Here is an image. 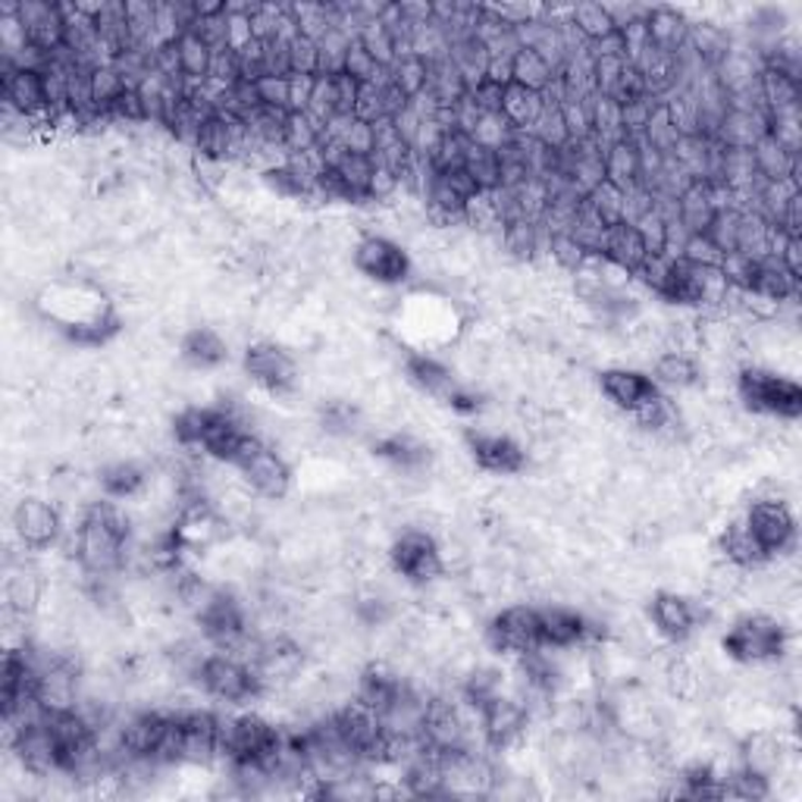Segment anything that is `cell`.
Returning a JSON list of instances; mask_svg holds the SVG:
<instances>
[{"instance_id": "obj_1", "label": "cell", "mask_w": 802, "mask_h": 802, "mask_svg": "<svg viewBox=\"0 0 802 802\" xmlns=\"http://www.w3.org/2000/svg\"><path fill=\"white\" fill-rule=\"evenodd\" d=\"M797 627L775 608H746L727 618L721 630V655L737 668H768L793 655Z\"/></svg>"}, {"instance_id": "obj_2", "label": "cell", "mask_w": 802, "mask_h": 802, "mask_svg": "<svg viewBox=\"0 0 802 802\" xmlns=\"http://www.w3.org/2000/svg\"><path fill=\"white\" fill-rule=\"evenodd\" d=\"M730 392L746 417L777 426L800 424L802 386L797 382V376L787 370H775L765 364H743L733 374Z\"/></svg>"}, {"instance_id": "obj_3", "label": "cell", "mask_w": 802, "mask_h": 802, "mask_svg": "<svg viewBox=\"0 0 802 802\" xmlns=\"http://www.w3.org/2000/svg\"><path fill=\"white\" fill-rule=\"evenodd\" d=\"M239 370L257 392L274 401L299 399L304 389V370L292 345L274 336H254L242 349Z\"/></svg>"}, {"instance_id": "obj_4", "label": "cell", "mask_w": 802, "mask_h": 802, "mask_svg": "<svg viewBox=\"0 0 802 802\" xmlns=\"http://www.w3.org/2000/svg\"><path fill=\"white\" fill-rule=\"evenodd\" d=\"M195 686L200 696L220 708H254L267 696L264 680L257 677L254 665L232 652L214 649L200 665Z\"/></svg>"}, {"instance_id": "obj_5", "label": "cell", "mask_w": 802, "mask_h": 802, "mask_svg": "<svg viewBox=\"0 0 802 802\" xmlns=\"http://www.w3.org/2000/svg\"><path fill=\"white\" fill-rule=\"evenodd\" d=\"M479 643H483V649H489L496 658H505V661H514L521 655L543 649L536 602L514 599L493 608L483 621Z\"/></svg>"}, {"instance_id": "obj_6", "label": "cell", "mask_w": 802, "mask_h": 802, "mask_svg": "<svg viewBox=\"0 0 802 802\" xmlns=\"http://www.w3.org/2000/svg\"><path fill=\"white\" fill-rule=\"evenodd\" d=\"M740 514H743V524L752 533V539L768 555V561L797 558L800 521H797L793 501L775 499V496H750Z\"/></svg>"}, {"instance_id": "obj_7", "label": "cell", "mask_w": 802, "mask_h": 802, "mask_svg": "<svg viewBox=\"0 0 802 802\" xmlns=\"http://www.w3.org/2000/svg\"><path fill=\"white\" fill-rule=\"evenodd\" d=\"M386 564L389 571L408 583L411 590H424L446 574L442 551H439V536L424 526H401L392 533L386 546Z\"/></svg>"}, {"instance_id": "obj_8", "label": "cell", "mask_w": 802, "mask_h": 802, "mask_svg": "<svg viewBox=\"0 0 802 802\" xmlns=\"http://www.w3.org/2000/svg\"><path fill=\"white\" fill-rule=\"evenodd\" d=\"M351 270L376 289H401L414 282V254L399 239L364 232L351 245Z\"/></svg>"}, {"instance_id": "obj_9", "label": "cell", "mask_w": 802, "mask_h": 802, "mask_svg": "<svg viewBox=\"0 0 802 802\" xmlns=\"http://www.w3.org/2000/svg\"><path fill=\"white\" fill-rule=\"evenodd\" d=\"M464 451L474 471L486 476H524L530 471V451L526 439H521L511 429H489V426H467L464 436Z\"/></svg>"}, {"instance_id": "obj_10", "label": "cell", "mask_w": 802, "mask_h": 802, "mask_svg": "<svg viewBox=\"0 0 802 802\" xmlns=\"http://www.w3.org/2000/svg\"><path fill=\"white\" fill-rule=\"evenodd\" d=\"M232 471L254 499L289 501L295 493V464L267 439H257Z\"/></svg>"}, {"instance_id": "obj_11", "label": "cell", "mask_w": 802, "mask_h": 802, "mask_svg": "<svg viewBox=\"0 0 802 802\" xmlns=\"http://www.w3.org/2000/svg\"><path fill=\"white\" fill-rule=\"evenodd\" d=\"M10 533L28 551H53L66 533V514L45 493H23L10 505Z\"/></svg>"}, {"instance_id": "obj_12", "label": "cell", "mask_w": 802, "mask_h": 802, "mask_svg": "<svg viewBox=\"0 0 802 802\" xmlns=\"http://www.w3.org/2000/svg\"><path fill=\"white\" fill-rule=\"evenodd\" d=\"M646 621L665 646H690L702 633L693 593H683L675 586L652 590L646 602Z\"/></svg>"}, {"instance_id": "obj_13", "label": "cell", "mask_w": 802, "mask_h": 802, "mask_svg": "<svg viewBox=\"0 0 802 802\" xmlns=\"http://www.w3.org/2000/svg\"><path fill=\"white\" fill-rule=\"evenodd\" d=\"M596 396H599L615 414L636 417L646 411L652 401L661 396L658 382L652 379L646 367H630V364H605L596 374Z\"/></svg>"}, {"instance_id": "obj_14", "label": "cell", "mask_w": 802, "mask_h": 802, "mask_svg": "<svg viewBox=\"0 0 802 802\" xmlns=\"http://www.w3.org/2000/svg\"><path fill=\"white\" fill-rule=\"evenodd\" d=\"M175 361L198 376L220 374L232 361V342L223 336V329L217 324L198 320L192 324L175 342Z\"/></svg>"}, {"instance_id": "obj_15", "label": "cell", "mask_w": 802, "mask_h": 802, "mask_svg": "<svg viewBox=\"0 0 802 802\" xmlns=\"http://www.w3.org/2000/svg\"><path fill=\"white\" fill-rule=\"evenodd\" d=\"M16 16L23 23L28 45L38 50H57L66 38V3H48V0H20Z\"/></svg>"}, {"instance_id": "obj_16", "label": "cell", "mask_w": 802, "mask_h": 802, "mask_svg": "<svg viewBox=\"0 0 802 802\" xmlns=\"http://www.w3.org/2000/svg\"><path fill=\"white\" fill-rule=\"evenodd\" d=\"M800 282L797 276L790 274L780 257L775 254H765L758 260H752V274L750 282H746V292L755 295V299L768 301V304H790V301H800Z\"/></svg>"}, {"instance_id": "obj_17", "label": "cell", "mask_w": 802, "mask_h": 802, "mask_svg": "<svg viewBox=\"0 0 802 802\" xmlns=\"http://www.w3.org/2000/svg\"><path fill=\"white\" fill-rule=\"evenodd\" d=\"M715 551H718L721 561L740 568V571H758V568L771 564L768 555L762 551V546L752 539V533L743 524V514L727 518L725 526L715 533Z\"/></svg>"}, {"instance_id": "obj_18", "label": "cell", "mask_w": 802, "mask_h": 802, "mask_svg": "<svg viewBox=\"0 0 802 802\" xmlns=\"http://www.w3.org/2000/svg\"><path fill=\"white\" fill-rule=\"evenodd\" d=\"M649 376L658 382V389L668 392V396H683V392L702 389V364L696 354L661 351L658 357H652Z\"/></svg>"}, {"instance_id": "obj_19", "label": "cell", "mask_w": 802, "mask_h": 802, "mask_svg": "<svg viewBox=\"0 0 802 802\" xmlns=\"http://www.w3.org/2000/svg\"><path fill=\"white\" fill-rule=\"evenodd\" d=\"M718 210L721 207H718V195H715L712 182H690L683 189V195L677 198V220L690 235L705 232Z\"/></svg>"}, {"instance_id": "obj_20", "label": "cell", "mask_w": 802, "mask_h": 802, "mask_svg": "<svg viewBox=\"0 0 802 802\" xmlns=\"http://www.w3.org/2000/svg\"><path fill=\"white\" fill-rule=\"evenodd\" d=\"M646 32H649L652 48L665 50V53H677L686 48L690 38V16L677 7H649L646 13Z\"/></svg>"}, {"instance_id": "obj_21", "label": "cell", "mask_w": 802, "mask_h": 802, "mask_svg": "<svg viewBox=\"0 0 802 802\" xmlns=\"http://www.w3.org/2000/svg\"><path fill=\"white\" fill-rule=\"evenodd\" d=\"M599 254L630 276L636 274L643 267V260L649 257V251H646V245H643V239H640V232H636L633 223L608 226Z\"/></svg>"}, {"instance_id": "obj_22", "label": "cell", "mask_w": 802, "mask_h": 802, "mask_svg": "<svg viewBox=\"0 0 802 802\" xmlns=\"http://www.w3.org/2000/svg\"><path fill=\"white\" fill-rule=\"evenodd\" d=\"M752 163H755V175L762 182H800V154H790L787 148H780L771 135H762L755 145L750 148Z\"/></svg>"}, {"instance_id": "obj_23", "label": "cell", "mask_w": 802, "mask_h": 802, "mask_svg": "<svg viewBox=\"0 0 802 802\" xmlns=\"http://www.w3.org/2000/svg\"><path fill=\"white\" fill-rule=\"evenodd\" d=\"M605 182L618 185V189H630L640 185V173H643V150L636 138H618L611 142L605 154Z\"/></svg>"}, {"instance_id": "obj_24", "label": "cell", "mask_w": 802, "mask_h": 802, "mask_svg": "<svg viewBox=\"0 0 802 802\" xmlns=\"http://www.w3.org/2000/svg\"><path fill=\"white\" fill-rule=\"evenodd\" d=\"M558 78V70L551 66L549 60L536 50L521 48L511 60V85H521V88H530V92H549Z\"/></svg>"}, {"instance_id": "obj_25", "label": "cell", "mask_w": 802, "mask_h": 802, "mask_svg": "<svg viewBox=\"0 0 802 802\" xmlns=\"http://www.w3.org/2000/svg\"><path fill=\"white\" fill-rule=\"evenodd\" d=\"M449 60L454 63V70L461 73V78L467 82V88H474L489 75V48L476 35L451 41Z\"/></svg>"}, {"instance_id": "obj_26", "label": "cell", "mask_w": 802, "mask_h": 802, "mask_svg": "<svg viewBox=\"0 0 802 802\" xmlns=\"http://www.w3.org/2000/svg\"><path fill=\"white\" fill-rule=\"evenodd\" d=\"M546 100L539 92H530V88H521V85H505V95H501V117L508 123L514 125L518 132H526L530 125L539 120Z\"/></svg>"}, {"instance_id": "obj_27", "label": "cell", "mask_w": 802, "mask_h": 802, "mask_svg": "<svg viewBox=\"0 0 802 802\" xmlns=\"http://www.w3.org/2000/svg\"><path fill=\"white\" fill-rule=\"evenodd\" d=\"M173 45H175V57H179V73H182V78H185L189 85L207 82V75H210V60H214V50L207 48L195 32L179 35Z\"/></svg>"}, {"instance_id": "obj_28", "label": "cell", "mask_w": 802, "mask_h": 802, "mask_svg": "<svg viewBox=\"0 0 802 802\" xmlns=\"http://www.w3.org/2000/svg\"><path fill=\"white\" fill-rule=\"evenodd\" d=\"M758 98H762L768 113L802 107V82H793V78L771 73V70H762L758 73Z\"/></svg>"}, {"instance_id": "obj_29", "label": "cell", "mask_w": 802, "mask_h": 802, "mask_svg": "<svg viewBox=\"0 0 802 802\" xmlns=\"http://www.w3.org/2000/svg\"><path fill=\"white\" fill-rule=\"evenodd\" d=\"M571 25L576 28V35L590 45H596L602 38L615 35V23L608 16V7L596 3V0H580L571 3Z\"/></svg>"}, {"instance_id": "obj_30", "label": "cell", "mask_w": 802, "mask_h": 802, "mask_svg": "<svg viewBox=\"0 0 802 802\" xmlns=\"http://www.w3.org/2000/svg\"><path fill=\"white\" fill-rule=\"evenodd\" d=\"M461 167L471 173V179H474L476 185H479V192H496V189L501 185L499 150H489V148H483V145H476V142H471Z\"/></svg>"}, {"instance_id": "obj_31", "label": "cell", "mask_w": 802, "mask_h": 802, "mask_svg": "<svg viewBox=\"0 0 802 802\" xmlns=\"http://www.w3.org/2000/svg\"><path fill=\"white\" fill-rule=\"evenodd\" d=\"M680 138H683V132L675 125L671 113L665 110V104H658V110L652 113L646 132H643L636 142H643L646 148L655 150V154H661V157H671L677 145H680Z\"/></svg>"}, {"instance_id": "obj_32", "label": "cell", "mask_w": 802, "mask_h": 802, "mask_svg": "<svg viewBox=\"0 0 802 802\" xmlns=\"http://www.w3.org/2000/svg\"><path fill=\"white\" fill-rule=\"evenodd\" d=\"M354 41L370 50L376 57V63L386 66V70H389V66L396 63V57H399V50H396V35L389 32V25L382 23V20H370L367 25H361V32L354 35Z\"/></svg>"}, {"instance_id": "obj_33", "label": "cell", "mask_w": 802, "mask_h": 802, "mask_svg": "<svg viewBox=\"0 0 802 802\" xmlns=\"http://www.w3.org/2000/svg\"><path fill=\"white\" fill-rule=\"evenodd\" d=\"M426 73H429V63H426L424 57H417V53H404L399 57L392 66H389V78L399 85L401 92L408 95V98H417V95H424L426 92Z\"/></svg>"}, {"instance_id": "obj_34", "label": "cell", "mask_w": 802, "mask_h": 802, "mask_svg": "<svg viewBox=\"0 0 802 802\" xmlns=\"http://www.w3.org/2000/svg\"><path fill=\"white\" fill-rule=\"evenodd\" d=\"M530 132V138H536L543 148H564L568 142H571V132H568V125H564V117H561V110H558V104H546L543 107V113H539V120L526 129Z\"/></svg>"}, {"instance_id": "obj_35", "label": "cell", "mask_w": 802, "mask_h": 802, "mask_svg": "<svg viewBox=\"0 0 802 802\" xmlns=\"http://www.w3.org/2000/svg\"><path fill=\"white\" fill-rule=\"evenodd\" d=\"M324 138V125L317 123L307 113H289L285 123V154H307V150L320 148Z\"/></svg>"}, {"instance_id": "obj_36", "label": "cell", "mask_w": 802, "mask_h": 802, "mask_svg": "<svg viewBox=\"0 0 802 802\" xmlns=\"http://www.w3.org/2000/svg\"><path fill=\"white\" fill-rule=\"evenodd\" d=\"M768 135L775 138L780 148L790 154L802 150V107H790V110H775L768 113Z\"/></svg>"}, {"instance_id": "obj_37", "label": "cell", "mask_w": 802, "mask_h": 802, "mask_svg": "<svg viewBox=\"0 0 802 802\" xmlns=\"http://www.w3.org/2000/svg\"><path fill=\"white\" fill-rule=\"evenodd\" d=\"M586 207L599 217L605 226L624 223V189L611 185V182H602L599 189H593L586 195Z\"/></svg>"}, {"instance_id": "obj_38", "label": "cell", "mask_w": 802, "mask_h": 802, "mask_svg": "<svg viewBox=\"0 0 802 802\" xmlns=\"http://www.w3.org/2000/svg\"><path fill=\"white\" fill-rule=\"evenodd\" d=\"M740 223H743V210H737V207H721V210L712 217V223L705 229V235L712 239V245L721 251V254H730V251H737Z\"/></svg>"}, {"instance_id": "obj_39", "label": "cell", "mask_w": 802, "mask_h": 802, "mask_svg": "<svg viewBox=\"0 0 802 802\" xmlns=\"http://www.w3.org/2000/svg\"><path fill=\"white\" fill-rule=\"evenodd\" d=\"M661 100L655 95H640V98L621 100V129H624V138H640L649 125L652 113L658 110Z\"/></svg>"}, {"instance_id": "obj_40", "label": "cell", "mask_w": 802, "mask_h": 802, "mask_svg": "<svg viewBox=\"0 0 802 802\" xmlns=\"http://www.w3.org/2000/svg\"><path fill=\"white\" fill-rule=\"evenodd\" d=\"M129 92L125 78L113 63H104L98 70H92V95H95V107L107 110L113 100H120Z\"/></svg>"}, {"instance_id": "obj_41", "label": "cell", "mask_w": 802, "mask_h": 802, "mask_svg": "<svg viewBox=\"0 0 802 802\" xmlns=\"http://www.w3.org/2000/svg\"><path fill=\"white\" fill-rule=\"evenodd\" d=\"M514 132H518V129L508 123L501 113H483V117L476 120L474 132H471V142H476V145H483V148L489 150H501L508 142H511Z\"/></svg>"}, {"instance_id": "obj_42", "label": "cell", "mask_w": 802, "mask_h": 802, "mask_svg": "<svg viewBox=\"0 0 802 802\" xmlns=\"http://www.w3.org/2000/svg\"><path fill=\"white\" fill-rule=\"evenodd\" d=\"M342 73L351 75L357 85H374L386 75V66L376 63V57L364 45L351 41L349 53H345V63H342Z\"/></svg>"}, {"instance_id": "obj_43", "label": "cell", "mask_w": 802, "mask_h": 802, "mask_svg": "<svg viewBox=\"0 0 802 802\" xmlns=\"http://www.w3.org/2000/svg\"><path fill=\"white\" fill-rule=\"evenodd\" d=\"M254 92H257L260 107L292 113V75H260L254 78Z\"/></svg>"}, {"instance_id": "obj_44", "label": "cell", "mask_w": 802, "mask_h": 802, "mask_svg": "<svg viewBox=\"0 0 802 802\" xmlns=\"http://www.w3.org/2000/svg\"><path fill=\"white\" fill-rule=\"evenodd\" d=\"M307 117H314L324 125L339 113V100H336V82L332 75H314V88H311V100H307Z\"/></svg>"}, {"instance_id": "obj_45", "label": "cell", "mask_w": 802, "mask_h": 802, "mask_svg": "<svg viewBox=\"0 0 802 802\" xmlns=\"http://www.w3.org/2000/svg\"><path fill=\"white\" fill-rule=\"evenodd\" d=\"M289 70L292 75H317L320 73V50L317 41L299 35L295 41H289Z\"/></svg>"}, {"instance_id": "obj_46", "label": "cell", "mask_w": 802, "mask_h": 802, "mask_svg": "<svg viewBox=\"0 0 802 802\" xmlns=\"http://www.w3.org/2000/svg\"><path fill=\"white\" fill-rule=\"evenodd\" d=\"M207 82L220 85V88H229L235 82H242V63H239V50L223 48L214 50V60H210V75Z\"/></svg>"}, {"instance_id": "obj_47", "label": "cell", "mask_w": 802, "mask_h": 802, "mask_svg": "<svg viewBox=\"0 0 802 802\" xmlns=\"http://www.w3.org/2000/svg\"><path fill=\"white\" fill-rule=\"evenodd\" d=\"M636 232H640V239H643V245L649 254H661L665 251V242H668V220L652 207L649 214H643L640 220H636Z\"/></svg>"}, {"instance_id": "obj_48", "label": "cell", "mask_w": 802, "mask_h": 802, "mask_svg": "<svg viewBox=\"0 0 802 802\" xmlns=\"http://www.w3.org/2000/svg\"><path fill=\"white\" fill-rule=\"evenodd\" d=\"M680 257L686 264H696V267H718L725 254L712 245V239L705 232H700V235H686V242L680 248Z\"/></svg>"}, {"instance_id": "obj_49", "label": "cell", "mask_w": 802, "mask_h": 802, "mask_svg": "<svg viewBox=\"0 0 802 802\" xmlns=\"http://www.w3.org/2000/svg\"><path fill=\"white\" fill-rule=\"evenodd\" d=\"M501 95H505V85L493 82V78H483L479 85L471 88V100L479 113H501Z\"/></svg>"}, {"instance_id": "obj_50", "label": "cell", "mask_w": 802, "mask_h": 802, "mask_svg": "<svg viewBox=\"0 0 802 802\" xmlns=\"http://www.w3.org/2000/svg\"><path fill=\"white\" fill-rule=\"evenodd\" d=\"M332 82H336V100H339V113H345V117H354V110H357V95H361V85L345 73H336L332 75Z\"/></svg>"}, {"instance_id": "obj_51", "label": "cell", "mask_w": 802, "mask_h": 802, "mask_svg": "<svg viewBox=\"0 0 802 802\" xmlns=\"http://www.w3.org/2000/svg\"><path fill=\"white\" fill-rule=\"evenodd\" d=\"M777 257H780V264H783L790 274L797 276V279H802V235H790V239L780 245Z\"/></svg>"}]
</instances>
